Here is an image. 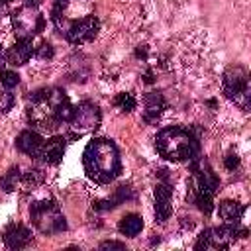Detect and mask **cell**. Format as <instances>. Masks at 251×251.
<instances>
[{
    "label": "cell",
    "mask_w": 251,
    "mask_h": 251,
    "mask_svg": "<svg viewBox=\"0 0 251 251\" xmlns=\"http://www.w3.org/2000/svg\"><path fill=\"white\" fill-rule=\"evenodd\" d=\"M82 165L90 180L98 184H106L114 180L122 171V161L116 143L106 137L90 139L82 153Z\"/></svg>",
    "instance_id": "cell-1"
},
{
    "label": "cell",
    "mask_w": 251,
    "mask_h": 251,
    "mask_svg": "<svg viewBox=\"0 0 251 251\" xmlns=\"http://www.w3.org/2000/svg\"><path fill=\"white\" fill-rule=\"evenodd\" d=\"M155 147L161 157L175 163L192 161L194 157H198V151H200L198 137L190 129L180 126L161 129L155 137Z\"/></svg>",
    "instance_id": "cell-2"
},
{
    "label": "cell",
    "mask_w": 251,
    "mask_h": 251,
    "mask_svg": "<svg viewBox=\"0 0 251 251\" xmlns=\"http://www.w3.org/2000/svg\"><path fill=\"white\" fill-rule=\"evenodd\" d=\"M190 169H192V178L188 184V196L200 212L210 214L214 208V194L220 186V180L210 169V165L204 163L200 157H194L190 161Z\"/></svg>",
    "instance_id": "cell-3"
},
{
    "label": "cell",
    "mask_w": 251,
    "mask_h": 251,
    "mask_svg": "<svg viewBox=\"0 0 251 251\" xmlns=\"http://www.w3.org/2000/svg\"><path fill=\"white\" fill-rule=\"evenodd\" d=\"M29 218H31L33 226L37 227V231H41L45 235L61 233L67 229L65 216L61 212L59 204L51 198H43V200L33 202L29 206Z\"/></svg>",
    "instance_id": "cell-4"
},
{
    "label": "cell",
    "mask_w": 251,
    "mask_h": 251,
    "mask_svg": "<svg viewBox=\"0 0 251 251\" xmlns=\"http://www.w3.org/2000/svg\"><path fill=\"white\" fill-rule=\"evenodd\" d=\"M224 94L241 104L243 108L249 106V75L243 67L235 65V67H229L224 75Z\"/></svg>",
    "instance_id": "cell-5"
},
{
    "label": "cell",
    "mask_w": 251,
    "mask_h": 251,
    "mask_svg": "<svg viewBox=\"0 0 251 251\" xmlns=\"http://www.w3.org/2000/svg\"><path fill=\"white\" fill-rule=\"evenodd\" d=\"M245 235V229H237L235 226H222V227H212L204 229L196 241V249H226L231 241H235L237 235Z\"/></svg>",
    "instance_id": "cell-6"
},
{
    "label": "cell",
    "mask_w": 251,
    "mask_h": 251,
    "mask_svg": "<svg viewBox=\"0 0 251 251\" xmlns=\"http://www.w3.org/2000/svg\"><path fill=\"white\" fill-rule=\"evenodd\" d=\"M12 24H14V29H16L18 37H29L31 39L35 33H39L43 29L45 18L35 8L24 6L22 10L12 14Z\"/></svg>",
    "instance_id": "cell-7"
},
{
    "label": "cell",
    "mask_w": 251,
    "mask_h": 251,
    "mask_svg": "<svg viewBox=\"0 0 251 251\" xmlns=\"http://www.w3.org/2000/svg\"><path fill=\"white\" fill-rule=\"evenodd\" d=\"M75 131L84 133L90 129H96L100 126V110L92 102H80L76 108H73V118L69 122Z\"/></svg>",
    "instance_id": "cell-8"
},
{
    "label": "cell",
    "mask_w": 251,
    "mask_h": 251,
    "mask_svg": "<svg viewBox=\"0 0 251 251\" xmlns=\"http://www.w3.org/2000/svg\"><path fill=\"white\" fill-rule=\"evenodd\" d=\"M98 29H100L98 18H96L94 14H88L86 18L73 22V24L69 25V29L65 31V37H67L71 43H86V41H90V39L96 37Z\"/></svg>",
    "instance_id": "cell-9"
},
{
    "label": "cell",
    "mask_w": 251,
    "mask_h": 251,
    "mask_svg": "<svg viewBox=\"0 0 251 251\" xmlns=\"http://www.w3.org/2000/svg\"><path fill=\"white\" fill-rule=\"evenodd\" d=\"M159 176L163 178V182H159L155 186V218L157 222H165L171 216V198H173V188L169 184V178L165 175V171H159Z\"/></svg>",
    "instance_id": "cell-10"
},
{
    "label": "cell",
    "mask_w": 251,
    "mask_h": 251,
    "mask_svg": "<svg viewBox=\"0 0 251 251\" xmlns=\"http://www.w3.org/2000/svg\"><path fill=\"white\" fill-rule=\"evenodd\" d=\"M2 239H4L6 247L22 249L31 241V231L22 224H10V226H6L4 233H2Z\"/></svg>",
    "instance_id": "cell-11"
},
{
    "label": "cell",
    "mask_w": 251,
    "mask_h": 251,
    "mask_svg": "<svg viewBox=\"0 0 251 251\" xmlns=\"http://www.w3.org/2000/svg\"><path fill=\"white\" fill-rule=\"evenodd\" d=\"M43 137L37 133V131H31V129H25L22 131L18 137H16V147L29 155V157H39L41 155V149H43Z\"/></svg>",
    "instance_id": "cell-12"
},
{
    "label": "cell",
    "mask_w": 251,
    "mask_h": 251,
    "mask_svg": "<svg viewBox=\"0 0 251 251\" xmlns=\"http://www.w3.org/2000/svg\"><path fill=\"white\" fill-rule=\"evenodd\" d=\"M65 155V137L63 135H55L51 139H47L43 143V149H41V155L43 161L47 165H57Z\"/></svg>",
    "instance_id": "cell-13"
},
{
    "label": "cell",
    "mask_w": 251,
    "mask_h": 251,
    "mask_svg": "<svg viewBox=\"0 0 251 251\" xmlns=\"http://www.w3.org/2000/svg\"><path fill=\"white\" fill-rule=\"evenodd\" d=\"M31 55H33L31 39L29 37H18V41L14 43V47L8 53V61L14 63V65H25Z\"/></svg>",
    "instance_id": "cell-14"
},
{
    "label": "cell",
    "mask_w": 251,
    "mask_h": 251,
    "mask_svg": "<svg viewBox=\"0 0 251 251\" xmlns=\"http://www.w3.org/2000/svg\"><path fill=\"white\" fill-rule=\"evenodd\" d=\"M131 198H133L131 188H129V186H120V188L114 192V196H110V198H106V200H96V202H94V208H96V210H110V208H116V206H120L122 202L131 200Z\"/></svg>",
    "instance_id": "cell-15"
},
{
    "label": "cell",
    "mask_w": 251,
    "mask_h": 251,
    "mask_svg": "<svg viewBox=\"0 0 251 251\" xmlns=\"http://www.w3.org/2000/svg\"><path fill=\"white\" fill-rule=\"evenodd\" d=\"M165 108V100L159 92L145 94V122H155Z\"/></svg>",
    "instance_id": "cell-16"
},
{
    "label": "cell",
    "mask_w": 251,
    "mask_h": 251,
    "mask_svg": "<svg viewBox=\"0 0 251 251\" xmlns=\"http://www.w3.org/2000/svg\"><path fill=\"white\" fill-rule=\"evenodd\" d=\"M243 212H245V206L239 204V202H235V200H224V202H220V208H218L220 218L226 220V222H229V224L237 222L243 216Z\"/></svg>",
    "instance_id": "cell-17"
},
{
    "label": "cell",
    "mask_w": 251,
    "mask_h": 251,
    "mask_svg": "<svg viewBox=\"0 0 251 251\" xmlns=\"http://www.w3.org/2000/svg\"><path fill=\"white\" fill-rule=\"evenodd\" d=\"M118 229H120L124 235H127V237H135V235L143 229V220H141V216H137V214H126V216L120 220Z\"/></svg>",
    "instance_id": "cell-18"
},
{
    "label": "cell",
    "mask_w": 251,
    "mask_h": 251,
    "mask_svg": "<svg viewBox=\"0 0 251 251\" xmlns=\"http://www.w3.org/2000/svg\"><path fill=\"white\" fill-rule=\"evenodd\" d=\"M18 180H20V169H18V167H12V169L0 178V188H2L4 192H12V190L16 188V184H18Z\"/></svg>",
    "instance_id": "cell-19"
},
{
    "label": "cell",
    "mask_w": 251,
    "mask_h": 251,
    "mask_svg": "<svg viewBox=\"0 0 251 251\" xmlns=\"http://www.w3.org/2000/svg\"><path fill=\"white\" fill-rule=\"evenodd\" d=\"M114 104L120 106L124 112H131V110H135V106H137L133 94H129V92H120V94L114 98Z\"/></svg>",
    "instance_id": "cell-20"
},
{
    "label": "cell",
    "mask_w": 251,
    "mask_h": 251,
    "mask_svg": "<svg viewBox=\"0 0 251 251\" xmlns=\"http://www.w3.org/2000/svg\"><path fill=\"white\" fill-rule=\"evenodd\" d=\"M18 82H20L18 73H14V71H0V84L2 86L14 88V86H18Z\"/></svg>",
    "instance_id": "cell-21"
},
{
    "label": "cell",
    "mask_w": 251,
    "mask_h": 251,
    "mask_svg": "<svg viewBox=\"0 0 251 251\" xmlns=\"http://www.w3.org/2000/svg\"><path fill=\"white\" fill-rule=\"evenodd\" d=\"M22 180H24V184H27V186H37L39 182H43V173H41L39 169H31V171H27V173L22 176Z\"/></svg>",
    "instance_id": "cell-22"
},
{
    "label": "cell",
    "mask_w": 251,
    "mask_h": 251,
    "mask_svg": "<svg viewBox=\"0 0 251 251\" xmlns=\"http://www.w3.org/2000/svg\"><path fill=\"white\" fill-rule=\"evenodd\" d=\"M14 104H16V98H14L12 92H2V94H0V110H2V112L12 110Z\"/></svg>",
    "instance_id": "cell-23"
},
{
    "label": "cell",
    "mask_w": 251,
    "mask_h": 251,
    "mask_svg": "<svg viewBox=\"0 0 251 251\" xmlns=\"http://www.w3.org/2000/svg\"><path fill=\"white\" fill-rule=\"evenodd\" d=\"M53 53H55V51H53V45H51L49 41H43V43L37 47V57H39V59H51Z\"/></svg>",
    "instance_id": "cell-24"
},
{
    "label": "cell",
    "mask_w": 251,
    "mask_h": 251,
    "mask_svg": "<svg viewBox=\"0 0 251 251\" xmlns=\"http://www.w3.org/2000/svg\"><path fill=\"white\" fill-rule=\"evenodd\" d=\"M224 165H226V169H227V171H235V167L239 165V157L231 153V155H227V157H226Z\"/></svg>",
    "instance_id": "cell-25"
},
{
    "label": "cell",
    "mask_w": 251,
    "mask_h": 251,
    "mask_svg": "<svg viewBox=\"0 0 251 251\" xmlns=\"http://www.w3.org/2000/svg\"><path fill=\"white\" fill-rule=\"evenodd\" d=\"M100 249H118V251H124L126 245L120 243V241H104V243H100Z\"/></svg>",
    "instance_id": "cell-26"
},
{
    "label": "cell",
    "mask_w": 251,
    "mask_h": 251,
    "mask_svg": "<svg viewBox=\"0 0 251 251\" xmlns=\"http://www.w3.org/2000/svg\"><path fill=\"white\" fill-rule=\"evenodd\" d=\"M25 6H29V8H37V6H39V0H25Z\"/></svg>",
    "instance_id": "cell-27"
},
{
    "label": "cell",
    "mask_w": 251,
    "mask_h": 251,
    "mask_svg": "<svg viewBox=\"0 0 251 251\" xmlns=\"http://www.w3.org/2000/svg\"><path fill=\"white\" fill-rule=\"evenodd\" d=\"M0 65H4V49H2V43H0Z\"/></svg>",
    "instance_id": "cell-28"
},
{
    "label": "cell",
    "mask_w": 251,
    "mask_h": 251,
    "mask_svg": "<svg viewBox=\"0 0 251 251\" xmlns=\"http://www.w3.org/2000/svg\"><path fill=\"white\" fill-rule=\"evenodd\" d=\"M0 2H2V4H6V2H10V0H0Z\"/></svg>",
    "instance_id": "cell-29"
}]
</instances>
